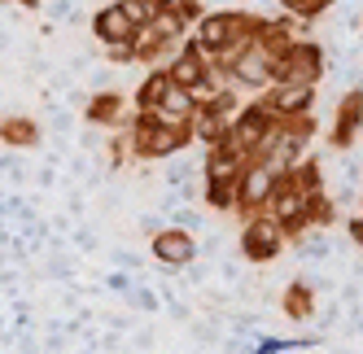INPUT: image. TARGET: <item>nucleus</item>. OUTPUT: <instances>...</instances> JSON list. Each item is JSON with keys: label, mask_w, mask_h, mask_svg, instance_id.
I'll return each mask as SVG.
<instances>
[{"label": "nucleus", "mask_w": 363, "mask_h": 354, "mask_svg": "<svg viewBox=\"0 0 363 354\" xmlns=\"http://www.w3.org/2000/svg\"><path fill=\"white\" fill-rule=\"evenodd\" d=\"M272 74H276V62L263 53V48H245V53L232 62V70H228V79L237 84V88H250L254 96H263L267 88H272Z\"/></svg>", "instance_id": "9b49d317"}, {"label": "nucleus", "mask_w": 363, "mask_h": 354, "mask_svg": "<svg viewBox=\"0 0 363 354\" xmlns=\"http://www.w3.org/2000/svg\"><path fill=\"white\" fill-rule=\"evenodd\" d=\"M284 180H289V188L294 193H302V197H315V193H324V166L315 162V158H302L294 171H284Z\"/></svg>", "instance_id": "4be33fe9"}, {"label": "nucleus", "mask_w": 363, "mask_h": 354, "mask_svg": "<svg viewBox=\"0 0 363 354\" xmlns=\"http://www.w3.org/2000/svg\"><path fill=\"white\" fill-rule=\"evenodd\" d=\"M359 127H363V88H350L333 110V127H328V140L337 149H350L359 140Z\"/></svg>", "instance_id": "4468645a"}, {"label": "nucleus", "mask_w": 363, "mask_h": 354, "mask_svg": "<svg viewBox=\"0 0 363 354\" xmlns=\"http://www.w3.org/2000/svg\"><path fill=\"white\" fill-rule=\"evenodd\" d=\"M149 254L162 267H189L197 258V241H193V232H184V227H162V232H153Z\"/></svg>", "instance_id": "ddd939ff"}, {"label": "nucleus", "mask_w": 363, "mask_h": 354, "mask_svg": "<svg viewBox=\"0 0 363 354\" xmlns=\"http://www.w3.org/2000/svg\"><path fill=\"white\" fill-rule=\"evenodd\" d=\"M106 57H110V62H118V66L136 62V40H132V44H110V48H106Z\"/></svg>", "instance_id": "bb28decb"}, {"label": "nucleus", "mask_w": 363, "mask_h": 354, "mask_svg": "<svg viewBox=\"0 0 363 354\" xmlns=\"http://www.w3.org/2000/svg\"><path fill=\"white\" fill-rule=\"evenodd\" d=\"M193 110H197V96L175 84V88L167 92V101H162V105L153 110V114H158L162 122H179V127H189V122H193Z\"/></svg>", "instance_id": "412c9836"}, {"label": "nucleus", "mask_w": 363, "mask_h": 354, "mask_svg": "<svg viewBox=\"0 0 363 354\" xmlns=\"http://www.w3.org/2000/svg\"><path fill=\"white\" fill-rule=\"evenodd\" d=\"M254 27H258L254 9H215V13H201V22L193 27V44L211 57L219 74H228L232 62L245 48H254Z\"/></svg>", "instance_id": "f257e3e1"}, {"label": "nucleus", "mask_w": 363, "mask_h": 354, "mask_svg": "<svg viewBox=\"0 0 363 354\" xmlns=\"http://www.w3.org/2000/svg\"><path fill=\"white\" fill-rule=\"evenodd\" d=\"M315 307H320V297H315V289H311L306 280H294L289 289H284V297H280V311L289 315L294 324L315 319Z\"/></svg>", "instance_id": "aec40b11"}, {"label": "nucleus", "mask_w": 363, "mask_h": 354, "mask_svg": "<svg viewBox=\"0 0 363 354\" xmlns=\"http://www.w3.org/2000/svg\"><path fill=\"white\" fill-rule=\"evenodd\" d=\"M272 188H276V171L272 166H245L241 180H237V215L241 223L254 219V215H267V201H272Z\"/></svg>", "instance_id": "1a4fd4ad"}, {"label": "nucleus", "mask_w": 363, "mask_h": 354, "mask_svg": "<svg viewBox=\"0 0 363 354\" xmlns=\"http://www.w3.org/2000/svg\"><path fill=\"white\" fill-rule=\"evenodd\" d=\"M175 88V79H171V70L167 66H158V70H149L145 79H140V88H136V96H132V105L136 110H158L162 101H167V92Z\"/></svg>", "instance_id": "6ab92c4d"}, {"label": "nucleus", "mask_w": 363, "mask_h": 354, "mask_svg": "<svg viewBox=\"0 0 363 354\" xmlns=\"http://www.w3.org/2000/svg\"><path fill=\"white\" fill-rule=\"evenodd\" d=\"M0 5H18V0H0Z\"/></svg>", "instance_id": "c756f323"}, {"label": "nucleus", "mask_w": 363, "mask_h": 354, "mask_svg": "<svg viewBox=\"0 0 363 354\" xmlns=\"http://www.w3.org/2000/svg\"><path fill=\"white\" fill-rule=\"evenodd\" d=\"M245 166H250V149H241L232 132L219 136L215 144H206V162H201L206 180H237Z\"/></svg>", "instance_id": "9d476101"}, {"label": "nucleus", "mask_w": 363, "mask_h": 354, "mask_svg": "<svg viewBox=\"0 0 363 354\" xmlns=\"http://www.w3.org/2000/svg\"><path fill=\"white\" fill-rule=\"evenodd\" d=\"M267 105L276 110L280 122H294V118H311L315 110V88H267Z\"/></svg>", "instance_id": "dca6fc26"}, {"label": "nucleus", "mask_w": 363, "mask_h": 354, "mask_svg": "<svg viewBox=\"0 0 363 354\" xmlns=\"http://www.w3.org/2000/svg\"><path fill=\"white\" fill-rule=\"evenodd\" d=\"M276 127H280V118H276V110L267 105V96H250V101H241L237 118H232V136H237V144L250 149V154H254V149L263 144Z\"/></svg>", "instance_id": "423d86ee"}, {"label": "nucleus", "mask_w": 363, "mask_h": 354, "mask_svg": "<svg viewBox=\"0 0 363 354\" xmlns=\"http://www.w3.org/2000/svg\"><path fill=\"white\" fill-rule=\"evenodd\" d=\"M118 5H123V13H127V18H132V22H136V27H145V22H149L153 13H158V9H162V0H118Z\"/></svg>", "instance_id": "a878e982"}, {"label": "nucleus", "mask_w": 363, "mask_h": 354, "mask_svg": "<svg viewBox=\"0 0 363 354\" xmlns=\"http://www.w3.org/2000/svg\"><path fill=\"white\" fill-rule=\"evenodd\" d=\"M237 110H241V96H237V88H219L215 96H206V101H197V110H193V140H201V144H215L219 136H228L232 132V118H237Z\"/></svg>", "instance_id": "39448f33"}, {"label": "nucleus", "mask_w": 363, "mask_h": 354, "mask_svg": "<svg viewBox=\"0 0 363 354\" xmlns=\"http://www.w3.org/2000/svg\"><path fill=\"white\" fill-rule=\"evenodd\" d=\"M267 215L280 223L284 241H302L311 232V219H306V197L289 188L284 175H276V188H272V201H267Z\"/></svg>", "instance_id": "0eeeda50"}, {"label": "nucleus", "mask_w": 363, "mask_h": 354, "mask_svg": "<svg viewBox=\"0 0 363 354\" xmlns=\"http://www.w3.org/2000/svg\"><path fill=\"white\" fill-rule=\"evenodd\" d=\"M276 5H280V13H289V18L298 22V27H302V22L324 18V13L337 5V0H276Z\"/></svg>", "instance_id": "b1692460"}, {"label": "nucleus", "mask_w": 363, "mask_h": 354, "mask_svg": "<svg viewBox=\"0 0 363 354\" xmlns=\"http://www.w3.org/2000/svg\"><path fill=\"white\" fill-rule=\"evenodd\" d=\"M127 140H132V158L136 162H162L175 158L179 149L193 144V127H179V122H162L153 110H132L127 118Z\"/></svg>", "instance_id": "f03ea898"}, {"label": "nucleus", "mask_w": 363, "mask_h": 354, "mask_svg": "<svg viewBox=\"0 0 363 354\" xmlns=\"http://www.w3.org/2000/svg\"><path fill=\"white\" fill-rule=\"evenodd\" d=\"M0 144H9V149H35L40 144V122L31 114H5V118H0Z\"/></svg>", "instance_id": "a211bd4d"}, {"label": "nucleus", "mask_w": 363, "mask_h": 354, "mask_svg": "<svg viewBox=\"0 0 363 354\" xmlns=\"http://www.w3.org/2000/svg\"><path fill=\"white\" fill-rule=\"evenodd\" d=\"M346 232H350V241H354V245L363 249V215H354V219L346 223Z\"/></svg>", "instance_id": "cd10ccee"}, {"label": "nucleus", "mask_w": 363, "mask_h": 354, "mask_svg": "<svg viewBox=\"0 0 363 354\" xmlns=\"http://www.w3.org/2000/svg\"><path fill=\"white\" fill-rule=\"evenodd\" d=\"M284 245H289V241H284L280 223L272 215H254V219L241 223V254L250 263H276L284 254Z\"/></svg>", "instance_id": "6e6552de"}, {"label": "nucleus", "mask_w": 363, "mask_h": 354, "mask_svg": "<svg viewBox=\"0 0 363 354\" xmlns=\"http://www.w3.org/2000/svg\"><path fill=\"white\" fill-rule=\"evenodd\" d=\"M320 79H324V44L302 35L289 53L276 62L272 88H315Z\"/></svg>", "instance_id": "7ed1b4c3"}, {"label": "nucleus", "mask_w": 363, "mask_h": 354, "mask_svg": "<svg viewBox=\"0 0 363 354\" xmlns=\"http://www.w3.org/2000/svg\"><path fill=\"white\" fill-rule=\"evenodd\" d=\"M306 219H311V227H333L337 223V201L328 193L306 197Z\"/></svg>", "instance_id": "393cba45"}, {"label": "nucleus", "mask_w": 363, "mask_h": 354, "mask_svg": "<svg viewBox=\"0 0 363 354\" xmlns=\"http://www.w3.org/2000/svg\"><path fill=\"white\" fill-rule=\"evenodd\" d=\"M84 118L92 122V127H106V132H123L127 127V96H118V92H96L92 101H88V110H84Z\"/></svg>", "instance_id": "f3484780"}, {"label": "nucleus", "mask_w": 363, "mask_h": 354, "mask_svg": "<svg viewBox=\"0 0 363 354\" xmlns=\"http://www.w3.org/2000/svg\"><path fill=\"white\" fill-rule=\"evenodd\" d=\"M92 35L101 40V48H110V44H132L140 35V27L123 13V5L114 0V5H101L92 13Z\"/></svg>", "instance_id": "2eb2a0df"}, {"label": "nucleus", "mask_w": 363, "mask_h": 354, "mask_svg": "<svg viewBox=\"0 0 363 354\" xmlns=\"http://www.w3.org/2000/svg\"><path fill=\"white\" fill-rule=\"evenodd\" d=\"M302 35H298V22L289 18V13H276V18H258V27H254V44L263 48V53L272 57V62H280L289 48L298 44Z\"/></svg>", "instance_id": "f8f14e48"}, {"label": "nucleus", "mask_w": 363, "mask_h": 354, "mask_svg": "<svg viewBox=\"0 0 363 354\" xmlns=\"http://www.w3.org/2000/svg\"><path fill=\"white\" fill-rule=\"evenodd\" d=\"M167 70H171V79L184 88V92H193L197 101H206V96H215L219 88H228V84H219V70H215V66H211V57H206L201 48L193 44V35L179 44V53L171 57V66H167Z\"/></svg>", "instance_id": "20e7f679"}, {"label": "nucleus", "mask_w": 363, "mask_h": 354, "mask_svg": "<svg viewBox=\"0 0 363 354\" xmlns=\"http://www.w3.org/2000/svg\"><path fill=\"white\" fill-rule=\"evenodd\" d=\"M18 5H27V9H35V5H40V0H18Z\"/></svg>", "instance_id": "c85d7f7f"}, {"label": "nucleus", "mask_w": 363, "mask_h": 354, "mask_svg": "<svg viewBox=\"0 0 363 354\" xmlns=\"http://www.w3.org/2000/svg\"><path fill=\"white\" fill-rule=\"evenodd\" d=\"M241 180V175H237ZM237 180H206V188H201V197H206V206L211 210H219V215H237Z\"/></svg>", "instance_id": "5701e85b"}]
</instances>
